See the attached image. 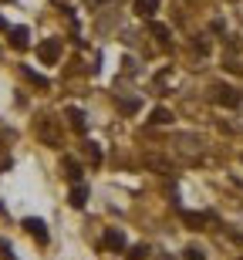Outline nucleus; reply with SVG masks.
Returning a JSON list of instances; mask_svg holds the SVG:
<instances>
[{
    "mask_svg": "<svg viewBox=\"0 0 243 260\" xmlns=\"http://www.w3.org/2000/svg\"><path fill=\"white\" fill-rule=\"evenodd\" d=\"M58 54H61V41L58 38H48V41H41V44H38V58L44 61V64H54Z\"/></svg>",
    "mask_w": 243,
    "mask_h": 260,
    "instance_id": "f257e3e1",
    "label": "nucleus"
},
{
    "mask_svg": "<svg viewBox=\"0 0 243 260\" xmlns=\"http://www.w3.org/2000/svg\"><path fill=\"white\" fill-rule=\"evenodd\" d=\"M24 230H27L30 237H38V243H48V226H44V220L30 216V220H24Z\"/></svg>",
    "mask_w": 243,
    "mask_h": 260,
    "instance_id": "f03ea898",
    "label": "nucleus"
},
{
    "mask_svg": "<svg viewBox=\"0 0 243 260\" xmlns=\"http://www.w3.org/2000/svg\"><path fill=\"white\" fill-rule=\"evenodd\" d=\"M179 213H183V223L189 226V230H203L206 213H193V210H179Z\"/></svg>",
    "mask_w": 243,
    "mask_h": 260,
    "instance_id": "7ed1b4c3",
    "label": "nucleus"
},
{
    "mask_svg": "<svg viewBox=\"0 0 243 260\" xmlns=\"http://www.w3.org/2000/svg\"><path fill=\"white\" fill-rule=\"evenodd\" d=\"M240 91H236V88H220V95H216V102H220V105H230V108H233V105H240Z\"/></svg>",
    "mask_w": 243,
    "mask_h": 260,
    "instance_id": "20e7f679",
    "label": "nucleus"
},
{
    "mask_svg": "<svg viewBox=\"0 0 243 260\" xmlns=\"http://www.w3.org/2000/svg\"><path fill=\"white\" fill-rule=\"evenodd\" d=\"M68 203H71V206H75V210H81V206H85V203H88V189H85V186H81V183H75V189H71Z\"/></svg>",
    "mask_w": 243,
    "mask_h": 260,
    "instance_id": "39448f33",
    "label": "nucleus"
},
{
    "mask_svg": "<svg viewBox=\"0 0 243 260\" xmlns=\"http://www.w3.org/2000/svg\"><path fill=\"white\" fill-rule=\"evenodd\" d=\"M105 247H112V250H125V233L122 230H108L105 233Z\"/></svg>",
    "mask_w": 243,
    "mask_h": 260,
    "instance_id": "423d86ee",
    "label": "nucleus"
},
{
    "mask_svg": "<svg viewBox=\"0 0 243 260\" xmlns=\"http://www.w3.org/2000/svg\"><path fill=\"white\" fill-rule=\"evenodd\" d=\"M159 7V0H135V14L138 17H152Z\"/></svg>",
    "mask_w": 243,
    "mask_h": 260,
    "instance_id": "0eeeda50",
    "label": "nucleus"
},
{
    "mask_svg": "<svg viewBox=\"0 0 243 260\" xmlns=\"http://www.w3.org/2000/svg\"><path fill=\"white\" fill-rule=\"evenodd\" d=\"M10 44H14L17 51L27 48V27H14V30H10Z\"/></svg>",
    "mask_w": 243,
    "mask_h": 260,
    "instance_id": "6e6552de",
    "label": "nucleus"
},
{
    "mask_svg": "<svg viewBox=\"0 0 243 260\" xmlns=\"http://www.w3.org/2000/svg\"><path fill=\"white\" fill-rule=\"evenodd\" d=\"M149 122H152V125H165V122H172V112H169V108H156Z\"/></svg>",
    "mask_w": 243,
    "mask_h": 260,
    "instance_id": "1a4fd4ad",
    "label": "nucleus"
},
{
    "mask_svg": "<svg viewBox=\"0 0 243 260\" xmlns=\"http://www.w3.org/2000/svg\"><path fill=\"white\" fill-rule=\"evenodd\" d=\"M68 118H71V128L75 132H85V115H81L78 108H68Z\"/></svg>",
    "mask_w": 243,
    "mask_h": 260,
    "instance_id": "9d476101",
    "label": "nucleus"
},
{
    "mask_svg": "<svg viewBox=\"0 0 243 260\" xmlns=\"http://www.w3.org/2000/svg\"><path fill=\"white\" fill-rule=\"evenodd\" d=\"M64 169H68V179L71 183H81V166L75 159H64Z\"/></svg>",
    "mask_w": 243,
    "mask_h": 260,
    "instance_id": "9b49d317",
    "label": "nucleus"
},
{
    "mask_svg": "<svg viewBox=\"0 0 243 260\" xmlns=\"http://www.w3.org/2000/svg\"><path fill=\"white\" fill-rule=\"evenodd\" d=\"M118 108H122L125 115H132V112H138V102H135V98H122V102H118Z\"/></svg>",
    "mask_w": 243,
    "mask_h": 260,
    "instance_id": "f8f14e48",
    "label": "nucleus"
},
{
    "mask_svg": "<svg viewBox=\"0 0 243 260\" xmlns=\"http://www.w3.org/2000/svg\"><path fill=\"white\" fill-rule=\"evenodd\" d=\"M88 155H91V166H101V149L95 142H88Z\"/></svg>",
    "mask_w": 243,
    "mask_h": 260,
    "instance_id": "ddd939ff",
    "label": "nucleus"
},
{
    "mask_svg": "<svg viewBox=\"0 0 243 260\" xmlns=\"http://www.w3.org/2000/svg\"><path fill=\"white\" fill-rule=\"evenodd\" d=\"M24 75H27L30 81H38V88H48V78H41L38 71H30V68H24Z\"/></svg>",
    "mask_w": 243,
    "mask_h": 260,
    "instance_id": "4468645a",
    "label": "nucleus"
},
{
    "mask_svg": "<svg viewBox=\"0 0 243 260\" xmlns=\"http://www.w3.org/2000/svg\"><path fill=\"white\" fill-rule=\"evenodd\" d=\"M146 253H149V247H132V250H128V260H146Z\"/></svg>",
    "mask_w": 243,
    "mask_h": 260,
    "instance_id": "2eb2a0df",
    "label": "nucleus"
},
{
    "mask_svg": "<svg viewBox=\"0 0 243 260\" xmlns=\"http://www.w3.org/2000/svg\"><path fill=\"white\" fill-rule=\"evenodd\" d=\"M186 260H206L199 247H186Z\"/></svg>",
    "mask_w": 243,
    "mask_h": 260,
    "instance_id": "dca6fc26",
    "label": "nucleus"
},
{
    "mask_svg": "<svg viewBox=\"0 0 243 260\" xmlns=\"http://www.w3.org/2000/svg\"><path fill=\"white\" fill-rule=\"evenodd\" d=\"M152 34H156V38H169V27H162V24H152Z\"/></svg>",
    "mask_w": 243,
    "mask_h": 260,
    "instance_id": "f3484780",
    "label": "nucleus"
},
{
    "mask_svg": "<svg viewBox=\"0 0 243 260\" xmlns=\"http://www.w3.org/2000/svg\"><path fill=\"white\" fill-rule=\"evenodd\" d=\"M0 169H10V155H4V152H0Z\"/></svg>",
    "mask_w": 243,
    "mask_h": 260,
    "instance_id": "a211bd4d",
    "label": "nucleus"
},
{
    "mask_svg": "<svg viewBox=\"0 0 243 260\" xmlns=\"http://www.w3.org/2000/svg\"><path fill=\"white\" fill-rule=\"evenodd\" d=\"M0 30H7V20H4V17H0Z\"/></svg>",
    "mask_w": 243,
    "mask_h": 260,
    "instance_id": "6ab92c4d",
    "label": "nucleus"
}]
</instances>
